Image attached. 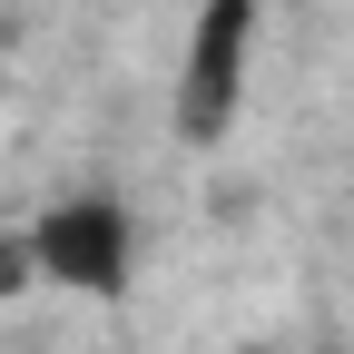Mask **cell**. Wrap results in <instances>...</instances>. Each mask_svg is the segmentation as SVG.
<instances>
[{"mask_svg":"<svg viewBox=\"0 0 354 354\" xmlns=\"http://www.w3.org/2000/svg\"><path fill=\"white\" fill-rule=\"evenodd\" d=\"M256 39H266V0H197L187 59H177V138L187 148H227L256 79Z\"/></svg>","mask_w":354,"mask_h":354,"instance_id":"7a4b0ae2","label":"cell"},{"mask_svg":"<svg viewBox=\"0 0 354 354\" xmlns=\"http://www.w3.org/2000/svg\"><path fill=\"white\" fill-rule=\"evenodd\" d=\"M39 286V266H30V236H0V295H20Z\"/></svg>","mask_w":354,"mask_h":354,"instance_id":"3957f363","label":"cell"},{"mask_svg":"<svg viewBox=\"0 0 354 354\" xmlns=\"http://www.w3.org/2000/svg\"><path fill=\"white\" fill-rule=\"evenodd\" d=\"M30 266L39 286L59 295H128V276H138V216H128V197L109 187H69L30 216Z\"/></svg>","mask_w":354,"mask_h":354,"instance_id":"6da1fadb","label":"cell"}]
</instances>
